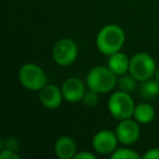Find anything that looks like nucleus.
Here are the masks:
<instances>
[{"mask_svg":"<svg viewBox=\"0 0 159 159\" xmlns=\"http://www.w3.org/2000/svg\"><path fill=\"white\" fill-rule=\"evenodd\" d=\"M143 159H159V147L149 148L142 156Z\"/></svg>","mask_w":159,"mask_h":159,"instance_id":"nucleus-20","label":"nucleus"},{"mask_svg":"<svg viewBox=\"0 0 159 159\" xmlns=\"http://www.w3.org/2000/svg\"><path fill=\"white\" fill-rule=\"evenodd\" d=\"M99 93L95 91H92V89H87L86 93H85L84 97H83L82 102L85 104V106L87 107H95L96 105H98L99 102Z\"/></svg>","mask_w":159,"mask_h":159,"instance_id":"nucleus-17","label":"nucleus"},{"mask_svg":"<svg viewBox=\"0 0 159 159\" xmlns=\"http://www.w3.org/2000/svg\"><path fill=\"white\" fill-rule=\"evenodd\" d=\"M1 159H20V155L12 149H1L0 152Z\"/></svg>","mask_w":159,"mask_h":159,"instance_id":"nucleus-19","label":"nucleus"},{"mask_svg":"<svg viewBox=\"0 0 159 159\" xmlns=\"http://www.w3.org/2000/svg\"><path fill=\"white\" fill-rule=\"evenodd\" d=\"M79 48L71 38H61L52 47V59L60 66H69L76 60Z\"/></svg>","mask_w":159,"mask_h":159,"instance_id":"nucleus-6","label":"nucleus"},{"mask_svg":"<svg viewBox=\"0 0 159 159\" xmlns=\"http://www.w3.org/2000/svg\"><path fill=\"white\" fill-rule=\"evenodd\" d=\"M55 154L59 159H72L77 152L75 141L70 136H60L55 142Z\"/></svg>","mask_w":159,"mask_h":159,"instance_id":"nucleus-11","label":"nucleus"},{"mask_svg":"<svg viewBox=\"0 0 159 159\" xmlns=\"http://www.w3.org/2000/svg\"><path fill=\"white\" fill-rule=\"evenodd\" d=\"M137 81L134 76L129 73V74H123L118 76V82H117V86L119 87V89L123 92H126V93H133V92L136 89L137 87Z\"/></svg>","mask_w":159,"mask_h":159,"instance_id":"nucleus-15","label":"nucleus"},{"mask_svg":"<svg viewBox=\"0 0 159 159\" xmlns=\"http://www.w3.org/2000/svg\"><path fill=\"white\" fill-rule=\"evenodd\" d=\"M155 76H156V80L159 82V69L156 71V73H155Z\"/></svg>","mask_w":159,"mask_h":159,"instance_id":"nucleus-22","label":"nucleus"},{"mask_svg":"<svg viewBox=\"0 0 159 159\" xmlns=\"http://www.w3.org/2000/svg\"><path fill=\"white\" fill-rule=\"evenodd\" d=\"M0 146H1V149H12L16 152L19 149V141L16 137L9 136L1 142Z\"/></svg>","mask_w":159,"mask_h":159,"instance_id":"nucleus-18","label":"nucleus"},{"mask_svg":"<svg viewBox=\"0 0 159 159\" xmlns=\"http://www.w3.org/2000/svg\"><path fill=\"white\" fill-rule=\"evenodd\" d=\"M115 132L119 143L124 146H131L136 143L139 139V135H141L139 123L135 119L132 120L131 118L120 120Z\"/></svg>","mask_w":159,"mask_h":159,"instance_id":"nucleus-7","label":"nucleus"},{"mask_svg":"<svg viewBox=\"0 0 159 159\" xmlns=\"http://www.w3.org/2000/svg\"><path fill=\"white\" fill-rule=\"evenodd\" d=\"M130 60L124 52H121V50L115 52L112 55L108 56V61H107V66L115 73L117 76L123 75L129 72L130 69Z\"/></svg>","mask_w":159,"mask_h":159,"instance_id":"nucleus-12","label":"nucleus"},{"mask_svg":"<svg viewBox=\"0 0 159 159\" xmlns=\"http://www.w3.org/2000/svg\"><path fill=\"white\" fill-rule=\"evenodd\" d=\"M156 62L147 52H136L131 57L129 73L139 82L152 79L156 73Z\"/></svg>","mask_w":159,"mask_h":159,"instance_id":"nucleus-5","label":"nucleus"},{"mask_svg":"<svg viewBox=\"0 0 159 159\" xmlns=\"http://www.w3.org/2000/svg\"><path fill=\"white\" fill-rule=\"evenodd\" d=\"M125 43V33L117 24H107L99 30L96 36V46L100 53L110 56L122 49Z\"/></svg>","mask_w":159,"mask_h":159,"instance_id":"nucleus-1","label":"nucleus"},{"mask_svg":"<svg viewBox=\"0 0 159 159\" xmlns=\"http://www.w3.org/2000/svg\"><path fill=\"white\" fill-rule=\"evenodd\" d=\"M133 117L139 123L148 124L154 121L155 117H156V111H155L154 107L148 102H139L135 106Z\"/></svg>","mask_w":159,"mask_h":159,"instance_id":"nucleus-13","label":"nucleus"},{"mask_svg":"<svg viewBox=\"0 0 159 159\" xmlns=\"http://www.w3.org/2000/svg\"><path fill=\"white\" fill-rule=\"evenodd\" d=\"M136 105L131 97L130 93L121 89L113 92L108 99V110L110 115L117 120L130 119L134 115V109Z\"/></svg>","mask_w":159,"mask_h":159,"instance_id":"nucleus-4","label":"nucleus"},{"mask_svg":"<svg viewBox=\"0 0 159 159\" xmlns=\"http://www.w3.org/2000/svg\"><path fill=\"white\" fill-rule=\"evenodd\" d=\"M118 76L104 66H96L89 71L86 75V85L89 89L99 94L110 93L117 86Z\"/></svg>","mask_w":159,"mask_h":159,"instance_id":"nucleus-2","label":"nucleus"},{"mask_svg":"<svg viewBox=\"0 0 159 159\" xmlns=\"http://www.w3.org/2000/svg\"><path fill=\"white\" fill-rule=\"evenodd\" d=\"M39 102L47 109H57L61 106L62 100L64 99L62 95V91L58 85L48 84L47 83L39 91Z\"/></svg>","mask_w":159,"mask_h":159,"instance_id":"nucleus-10","label":"nucleus"},{"mask_svg":"<svg viewBox=\"0 0 159 159\" xmlns=\"http://www.w3.org/2000/svg\"><path fill=\"white\" fill-rule=\"evenodd\" d=\"M18 77L21 85L31 92H39L48 83L46 72L33 62L23 64L19 70Z\"/></svg>","mask_w":159,"mask_h":159,"instance_id":"nucleus-3","label":"nucleus"},{"mask_svg":"<svg viewBox=\"0 0 159 159\" xmlns=\"http://www.w3.org/2000/svg\"><path fill=\"white\" fill-rule=\"evenodd\" d=\"M61 91L66 102L76 104L83 100L86 93V86L82 80L77 77H69L62 84Z\"/></svg>","mask_w":159,"mask_h":159,"instance_id":"nucleus-9","label":"nucleus"},{"mask_svg":"<svg viewBox=\"0 0 159 159\" xmlns=\"http://www.w3.org/2000/svg\"><path fill=\"white\" fill-rule=\"evenodd\" d=\"M139 92L145 99H154L159 96V82L156 79H149L147 81L141 82Z\"/></svg>","mask_w":159,"mask_h":159,"instance_id":"nucleus-14","label":"nucleus"},{"mask_svg":"<svg viewBox=\"0 0 159 159\" xmlns=\"http://www.w3.org/2000/svg\"><path fill=\"white\" fill-rule=\"evenodd\" d=\"M139 154H137L135 150L131 149L129 147H120L117 148L112 154L110 155L111 159H139Z\"/></svg>","mask_w":159,"mask_h":159,"instance_id":"nucleus-16","label":"nucleus"},{"mask_svg":"<svg viewBox=\"0 0 159 159\" xmlns=\"http://www.w3.org/2000/svg\"><path fill=\"white\" fill-rule=\"evenodd\" d=\"M118 143L116 132L110 130L98 131L92 139L94 150L100 155H111L118 148Z\"/></svg>","mask_w":159,"mask_h":159,"instance_id":"nucleus-8","label":"nucleus"},{"mask_svg":"<svg viewBox=\"0 0 159 159\" xmlns=\"http://www.w3.org/2000/svg\"><path fill=\"white\" fill-rule=\"evenodd\" d=\"M95 158H96V155L92 154V152H89L82 150V152H76L73 159H95Z\"/></svg>","mask_w":159,"mask_h":159,"instance_id":"nucleus-21","label":"nucleus"}]
</instances>
